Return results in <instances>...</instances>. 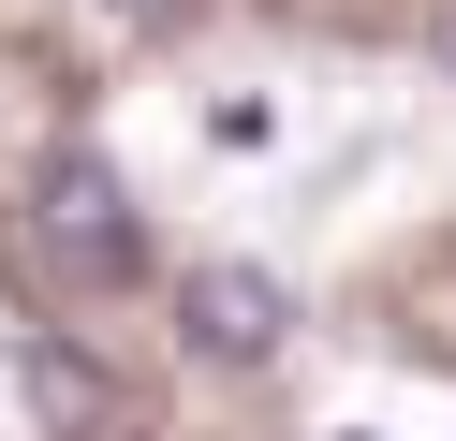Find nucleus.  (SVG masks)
Here are the masks:
<instances>
[{
	"label": "nucleus",
	"instance_id": "obj_1",
	"mask_svg": "<svg viewBox=\"0 0 456 441\" xmlns=\"http://www.w3.org/2000/svg\"><path fill=\"white\" fill-rule=\"evenodd\" d=\"M45 250H60L74 280H133V265H148V235H133V192L89 162V147L45 176Z\"/></svg>",
	"mask_w": 456,
	"mask_h": 441
},
{
	"label": "nucleus",
	"instance_id": "obj_2",
	"mask_svg": "<svg viewBox=\"0 0 456 441\" xmlns=\"http://www.w3.org/2000/svg\"><path fill=\"white\" fill-rule=\"evenodd\" d=\"M280 323H295V294L265 280V265H191V353H221V368H265Z\"/></svg>",
	"mask_w": 456,
	"mask_h": 441
},
{
	"label": "nucleus",
	"instance_id": "obj_3",
	"mask_svg": "<svg viewBox=\"0 0 456 441\" xmlns=\"http://www.w3.org/2000/svg\"><path fill=\"white\" fill-rule=\"evenodd\" d=\"M15 397H30L60 441H133V397L89 368V353H60V339H15Z\"/></svg>",
	"mask_w": 456,
	"mask_h": 441
},
{
	"label": "nucleus",
	"instance_id": "obj_4",
	"mask_svg": "<svg viewBox=\"0 0 456 441\" xmlns=\"http://www.w3.org/2000/svg\"><path fill=\"white\" fill-rule=\"evenodd\" d=\"M442 45H456V15H442Z\"/></svg>",
	"mask_w": 456,
	"mask_h": 441
}]
</instances>
